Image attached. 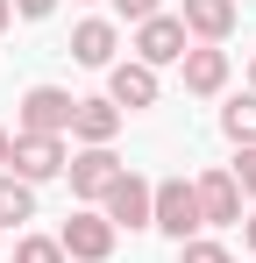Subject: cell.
I'll return each instance as SVG.
<instances>
[{"instance_id": "18", "label": "cell", "mask_w": 256, "mask_h": 263, "mask_svg": "<svg viewBox=\"0 0 256 263\" xmlns=\"http://www.w3.org/2000/svg\"><path fill=\"white\" fill-rule=\"evenodd\" d=\"M228 171H235V185H242V199H256V149H235Z\"/></svg>"}, {"instance_id": "23", "label": "cell", "mask_w": 256, "mask_h": 263, "mask_svg": "<svg viewBox=\"0 0 256 263\" xmlns=\"http://www.w3.org/2000/svg\"><path fill=\"white\" fill-rule=\"evenodd\" d=\"M7 22H14V0H0V36H7Z\"/></svg>"}, {"instance_id": "9", "label": "cell", "mask_w": 256, "mask_h": 263, "mask_svg": "<svg viewBox=\"0 0 256 263\" xmlns=\"http://www.w3.org/2000/svg\"><path fill=\"white\" fill-rule=\"evenodd\" d=\"M157 92H164V79H157L150 64H135V57L107 71V100H114L121 114H142V107H157Z\"/></svg>"}, {"instance_id": "12", "label": "cell", "mask_w": 256, "mask_h": 263, "mask_svg": "<svg viewBox=\"0 0 256 263\" xmlns=\"http://www.w3.org/2000/svg\"><path fill=\"white\" fill-rule=\"evenodd\" d=\"M235 0H185L178 7V22H185V36H199V43H228L235 36Z\"/></svg>"}, {"instance_id": "21", "label": "cell", "mask_w": 256, "mask_h": 263, "mask_svg": "<svg viewBox=\"0 0 256 263\" xmlns=\"http://www.w3.org/2000/svg\"><path fill=\"white\" fill-rule=\"evenodd\" d=\"M242 249L256 256V214H242Z\"/></svg>"}, {"instance_id": "16", "label": "cell", "mask_w": 256, "mask_h": 263, "mask_svg": "<svg viewBox=\"0 0 256 263\" xmlns=\"http://www.w3.org/2000/svg\"><path fill=\"white\" fill-rule=\"evenodd\" d=\"M14 263H71V256H64L57 235H22V242H14Z\"/></svg>"}, {"instance_id": "22", "label": "cell", "mask_w": 256, "mask_h": 263, "mask_svg": "<svg viewBox=\"0 0 256 263\" xmlns=\"http://www.w3.org/2000/svg\"><path fill=\"white\" fill-rule=\"evenodd\" d=\"M7 157H14V135H7V128H0V171H7Z\"/></svg>"}, {"instance_id": "2", "label": "cell", "mask_w": 256, "mask_h": 263, "mask_svg": "<svg viewBox=\"0 0 256 263\" xmlns=\"http://www.w3.org/2000/svg\"><path fill=\"white\" fill-rule=\"evenodd\" d=\"M157 235L171 242H192L207 220H199V192H192V178H157V214H150Z\"/></svg>"}, {"instance_id": "8", "label": "cell", "mask_w": 256, "mask_h": 263, "mask_svg": "<svg viewBox=\"0 0 256 263\" xmlns=\"http://www.w3.org/2000/svg\"><path fill=\"white\" fill-rule=\"evenodd\" d=\"M64 171H71V192H79L85 206H100V199L114 192V178H121L128 164H121V157H114V149H79V157H71Z\"/></svg>"}, {"instance_id": "1", "label": "cell", "mask_w": 256, "mask_h": 263, "mask_svg": "<svg viewBox=\"0 0 256 263\" xmlns=\"http://www.w3.org/2000/svg\"><path fill=\"white\" fill-rule=\"evenodd\" d=\"M57 242H64V256H71V263H107V256H114V242H121V228L100 214V206H79V214H64Z\"/></svg>"}, {"instance_id": "5", "label": "cell", "mask_w": 256, "mask_h": 263, "mask_svg": "<svg viewBox=\"0 0 256 263\" xmlns=\"http://www.w3.org/2000/svg\"><path fill=\"white\" fill-rule=\"evenodd\" d=\"M64 164H71L64 135H14V157H7V171L22 178V185H43V178H57Z\"/></svg>"}, {"instance_id": "3", "label": "cell", "mask_w": 256, "mask_h": 263, "mask_svg": "<svg viewBox=\"0 0 256 263\" xmlns=\"http://www.w3.org/2000/svg\"><path fill=\"white\" fill-rule=\"evenodd\" d=\"M71 114H79V100L64 86H29L22 92V107H14V135H71Z\"/></svg>"}, {"instance_id": "6", "label": "cell", "mask_w": 256, "mask_h": 263, "mask_svg": "<svg viewBox=\"0 0 256 263\" xmlns=\"http://www.w3.org/2000/svg\"><path fill=\"white\" fill-rule=\"evenodd\" d=\"M192 192H199V220H207V228H235V220H242V185H235L228 164L199 171V178H192Z\"/></svg>"}, {"instance_id": "15", "label": "cell", "mask_w": 256, "mask_h": 263, "mask_svg": "<svg viewBox=\"0 0 256 263\" xmlns=\"http://www.w3.org/2000/svg\"><path fill=\"white\" fill-rule=\"evenodd\" d=\"M22 220H36V185L0 171V228H22Z\"/></svg>"}, {"instance_id": "4", "label": "cell", "mask_w": 256, "mask_h": 263, "mask_svg": "<svg viewBox=\"0 0 256 263\" xmlns=\"http://www.w3.org/2000/svg\"><path fill=\"white\" fill-rule=\"evenodd\" d=\"M185 50H192V36H185V22H178V14H150V22L135 29V64H150V71L185 64Z\"/></svg>"}, {"instance_id": "10", "label": "cell", "mask_w": 256, "mask_h": 263, "mask_svg": "<svg viewBox=\"0 0 256 263\" xmlns=\"http://www.w3.org/2000/svg\"><path fill=\"white\" fill-rule=\"evenodd\" d=\"M114 43H121V29H114L107 14H85L79 29H71V64H85V71H114Z\"/></svg>"}, {"instance_id": "20", "label": "cell", "mask_w": 256, "mask_h": 263, "mask_svg": "<svg viewBox=\"0 0 256 263\" xmlns=\"http://www.w3.org/2000/svg\"><path fill=\"white\" fill-rule=\"evenodd\" d=\"M14 14L22 22H43V14H57V0H14Z\"/></svg>"}, {"instance_id": "17", "label": "cell", "mask_w": 256, "mask_h": 263, "mask_svg": "<svg viewBox=\"0 0 256 263\" xmlns=\"http://www.w3.org/2000/svg\"><path fill=\"white\" fill-rule=\"evenodd\" d=\"M178 263H235V256H228V242H213V235H192V242H178Z\"/></svg>"}, {"instance_id": "24", "label": "cell", "mask_w": 256, "mask_h": 263, "mask_svg": "<svg viewBox=\"0 0 256 263\" xmlns=\"http://www.w3.org/2000/svg\"><path fill=\"white\" fill-rule=\"evenodd\" d=\"M249 92H256V57H249Z\"/></svg>"}, {"instance_id": "7", "label": "cell", "mask_w": 256, "mask_h": 263, "mask_svg": "<svg viewBox=\"0 0 256 263\" xmlns=\"http://www.w3.org/2000/svg\"><path fill=\"white\" fill-rule=\"evenodd\" d=\"M100 214L114 220V228H150V214H157V185L135 178V171H121V178H114V192L100 199Z\"/></svg>"}, {"instance_id": "11", "label": "cell", "mask_w": 256, "mask_h": 263, "mask_svg": "<svg viewBox=\"0 0 256 263\" xmlns=\"http://www.w3.org/2000/svg\"><path fill=\"white\" fill-rule=\"evenodd\" d=\"M178 71H185V92L213 100V92H228V50H221V43H192Z\"/></svg>"}, {"instance_id": "19", "label": "cell", "mask_w": 256, "mask_h": 263, "mask_svg": "<svg viewBox=\"0 0 256 263\" xmlns=\"http://www.w3.org/2000/svg\"><path fill=\"white\" fill-rule=\"evenodd\" d=\"M114 14H121V22H135V29H142V22H150V14H164V0H114Z\"/></svg>"}, {"instance_id": "13", "label": "cell", "mask_w": 256, "mask_h": 263, "mask_svg": "<svg viewBox=\"0 0 256 263\" xmlns=\"http://www.w3.org/2000/svg\"><path fill=\"white\" fill-rule=\"evenodd\" d=\"M71 135H79L85 149H114V135H121V107H114V100H79Z\"/></svg>"}, {"instance_id": "14", "label": "cell", "mask_w": 256, "mask_h": 263, "mask_svg": "<svg viewBox=\"0 0 256 263\" xmlns=\"http://www.w3.org/2000/svg\"><path fill=\"white\" fill-rule=\"evenodd\" d=\"M221 135H228L235 149H256V92H235V100L221 107Z\"/></svg>"}]
</instances>
